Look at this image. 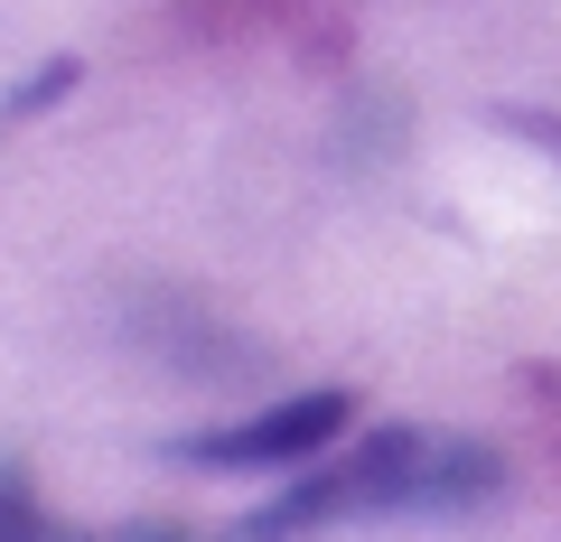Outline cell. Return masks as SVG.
<instances>
[{
  "label": "cell",
  "mask_w": 561,
  "mask_h": 542,
  "mask_svg": "<svg viewBox=\"0 0 561 542\" xmlns=\"http://www.w3.org/2000/svg\"><path fill=\"white\" fill-rule=\"evenodd\" d=\"M0 542H197L179 523H57L38 505V477L20 459H0Z\"/></svg>",
  "instance_id": "obj_3"
},
{
  "label": "cell",
  "mask_w": 561,
  "mask_h": 542,
  "mask_svg": "<svg viewBox=\"0 0 561 542\" xmlns=\"http://www.w3.org/2000/svg\"><path fill=\"white\" fill-rule=\"evenodd\" d=\"M346 430H356V393H346V383H319V393L262 402L243 422L187 430V440H169V459L206 468V477H262V468H319Z\"/></svg>",
  "instance_id": "obj_2"
},
{
  "label": "cell",
  "mask_w": 561,
  "mask_h": 542,
  "mask_svg": "<svg viewBox=\"0 0 561 542\" xmlns=\"http://www.w3.org/2000/svg\"><path fill=\"white\" fill-rule=\"evenodd\" d=\"M505 486V459L468 430L431 422H383L356 430L346 449H328L319 468L280 486L262 515H243L234 542H319L337 523H421V515H478Z\"/></svg>",
  "instance_id": "obj_1"
}]
</instances>
